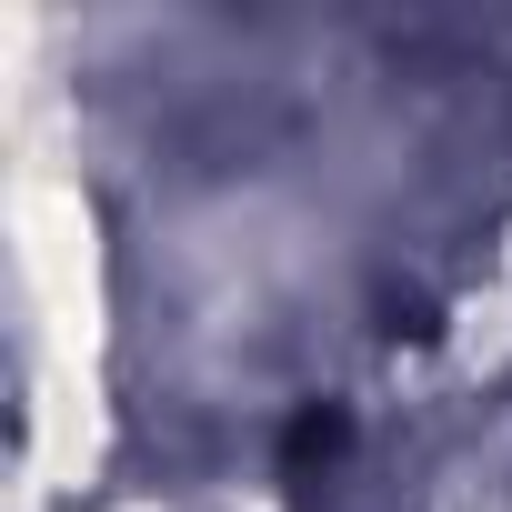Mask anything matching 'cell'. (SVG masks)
Instances as JSON below:
<instances>
[{
    "instance_id": "1",
    "label": "cell",
    "mask_w": 512,
    "mask_h": 512,
    "mask_svg": "<svg viewBox=\"0 0 512 512\" xmlns=\"http://www.w3.org/2000/svg\"><path fill=\"white\" fill-rule=\"evenodd\" d=\"M342 442H352V412H342V402H302V412H292V432H282V482H292V492H312V472H332V462H342Z\"/></svg>"
}]
</instances>
